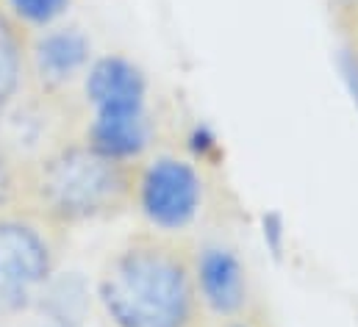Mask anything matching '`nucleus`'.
Here are the masks:
<instances>
[{"mask_svg": "<svg viewBox=\"0 0 358 327\" xmlns=\"http://www.w3.org/2000/svg\"><path fill=\"white\" fill-rule=\"evenodd\" d=\"M94 297L108 327H206L192 245L173 233H136L103 263Z\"/></svg>", "mask_w": 358, "mask_h": 327, "instance_id": "1", "label": "nucleus"}, {"mask_svg": "<svg viewBox=\"0 0 358 327\" xmlns=\"http://www.w3.org/2000/svg\"><path fill=\"white\" fill-rule=\"evenodd\" d=\"M92 64V42L81 28H48L28 53V67L45 92H56Z\"/></svg>", "mask_w": 358, "mask_h": 327, "instance_id": "7", "label": "nucleus"}, {"mask_svg": "<svg viewBox=\"0 0 358 327\" xmlns=\"http://www.w3.org/2000/svg\"><path fill=\"white\" fill-rule=\"evenodd\" d=\"M339 64H342L345 83H348V89H350V94H353V100H356V106H358V48L356 45H350V48L342 50Z\"/></svg>", "mask_w": 358, "mask_h": 327, "instance_id": "12", "label": "nucleus"}, {"mask_svg": "<svg viewBox=\"0 0 358 327\" xmlns=\"http://www.w3.org/2000/svg\"><path fill=\"white\" fill-rule=\"evenodd\" d=\"M34 308H39L45 314L48 325L78 327L90 308V289H87L84 277H78V275L53 277L45 286V291L39 294Z\"/></svg>", "mask_w": 358, "mask_h": 327, "instance_id": "9", "label": "nucleus"}, {"mask_svg": "<svg viewBox=\"0 0 358 327\" xmlns=\"http://www.w3.org/2000/svg\"><path fill=\"white\" fill-rule=\"evenodd\" d=\"M350 28L356 31V42H353V45L358 48V8H356V14H353V22H350Z\"/></svg>", "mask_w": 358, "mask_h": 327, "instance_id": "14", "label": "nucleus"}, {"mask_svg": "<svg viewBox=\"0 0 358 327\" xmlns=\"http://www.w3.org/2000/svg\"><path fill=\"white\" fill-rule=\"evenodd\" d=\"M334 6H336V11H339V20L342 22H353V14H356L358 8V0H334Z\"/></svg>", "mask_w": 358, "mask_h": 327, "instance_id": "13", "label": "nucleus"}, {"mask_svg": "<svg viewBox=\"0 0 358 327\" xmlns=\"http://www.w3.org/2000/svg\"><path fill=\"white\" fill-rule=\"evenodd\" d=\"M134 205L159 233H180L203 205V177L197 166L178 156H156L139 164Z\"/></svg>", "mask_w": 358, "mask_h": 327, "instance_id": "4", "label": "nucleus"}, {"mask_svg": "<svg viewBox=\"0 0 358 327\" xmlns=\"http://www.w3.org/2000/svg\"><path fill=\"white\" fill-rule=\"evenodd\" d=\"M231 327H250V325L245 319H236V322H231Z\"/></svg>", "mask_w": 358, "mask_h": 327, "instance_id": "15", "label": "nucleus"}, {"mask_svg": "<svg viewBox=\"0 0 358 327\" xmlns=\"http://www.w3.org/2000/svg\"><path fill=\"white\" fill-rule=\"evenodd\" d=\"M139 164L106 159L87 142H59L25 164L22 200L53 228L111 219L134 208Z\"/></svg>", "mask_w": 358, "mask_h": 327, "instance_id": "2", "label": "nucleus"}, {"mask_svg": "<svg viewBox=\"0 0 358 327\" xmlns=\"http://www.w3.org/2000/svg\"><path fill=\"white\" fill-rule=\"evenodd\" d=\"M28 75V48L20 22L0 6V114L20 97Z\"/></svg>", "mask_w": 358, "mask_h": 327, "instance_id": "8", "label": "nucleus"}, {"mask_svg": "<svg viewBox=\"0 0 358 327\" xmlns=\"http://www.w3.org/2000/svg\"><path fill=\"white\" fill-rule=\"evenodd\" d=\"M73 0H6L8 14L20 22V25H36V28H48L53 25Z\"/></svg>", "mask_w": 358, "mask_h": 327, "instance_id": "11", "label": "nucleus"}, {"mask_svg": "<svg viewBox=\"0 0 358 327\" xmlns=\"http://www.w3.org/2000/svg\"><path fill=\"white\" fill-rule=\"evenodd\" d=\"M194 258V280L200 300L214 319H245L248 303H250V283L248 269L236 249L222 242H206L192 245Z\"/></svg>", "mask_w": 358, "mask_h": 327, "instance_id": "5", "label": "nucleus"}, {"mask_svg": "<svg viewBox=\"0 0 358 327\" xmlns=\"http://www.w3.org/2000/svg\"><path fill=\"white\" fill-rule=\"evenodd\" d=\"M50 228L34 211L0 214V317L34 308L56 277L59 247Z\"/></svg>", "mask_w": 358, "mask_h": 327, "instance_id": "3", "label": "nucleus"}, {"mask_svg": "<svg viewBox=\"0 0 358 327\" xmlns=\"http://www.w3.org/2000/svg\"><path fill=\"white\" fill-rule=\"evenodd\" d=\"M25 194V161L0 139V214L14 208Z\"/></svg>", "mask_w": 358, "mask_h": 327, "instance_id": "10", "label": "nucleus"}, {"mask_svg": "<svg viewBox=\"0 0 358 327\" xmlns=\"http://www.w3.org/2000/svg\"><path fill=\"white\" fill-rule=\"evenodd\" d=\"M84 92L94 117H128L148 111V78L125 56L94 59L84 73Z\"/></svg>", "mask_w": 358, "mask_h": 327, "instance_id": "6", "label": "nucleus"}]
</instances>
